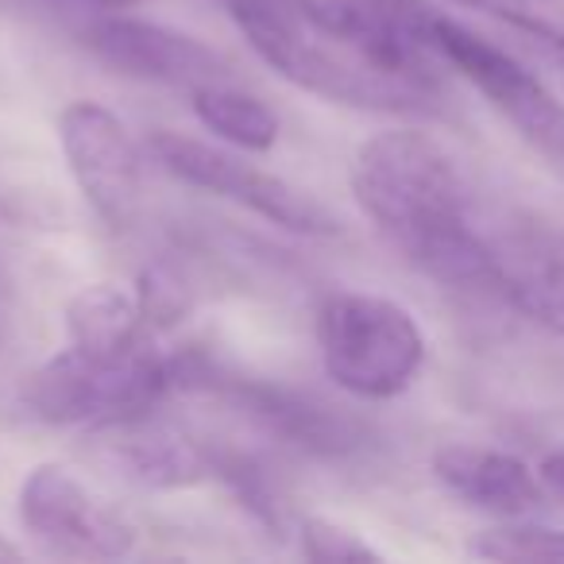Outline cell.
<instances>
[{
    "label": "cell",
    "instance_id": "cell-21",
    "mask_svg": "<svg viewBox=\"0 0 564 564\" xmlns=\"http://www.w3.org/2000/svg\"><path fill=\"white\" fill-rule=\"evenodd\" d=\"M135 294H140L143 317H148V322H159V325L178 322V317L189 310V286L182 282V274L166 263L151 267V271L143 274L140 291Z\"/></svg>",
    "mask_w": 564,
    "mask_h": 564
},
{
    "label": "cell",
    "instance_id": "cell-18",
    "mask_svg": "<svg viewBox=\"0 0 564 564\" xmlns=\"http://www.w3.org/2000/svg\"><path fill=\"white\" fill-rule=\"evenodd\" d=\"M217 479H225V484L232 487L240 507H248L267 530H274V533L286 530V499H282V491H279V479H274L256 456L217 448Z\"/></svg>",
    "mask_w": 564,
    "mask_h": 564
},
{
    "label": "cell",
    "instance_id": "cell-16",
    "mask_svg": "<svg viewBox=\"0 0 564 564\" xmlns=\"http://www.w3.org/2000/svg\"><path fill=\"white\" fill-rule=\"evenodd\" d=\"M189 97H194V117L232 148L271 151L279 143V117L259 97L236 89L232 82H217Z\"/></svg>",
    "mask_w": 564,
    "mask_h": 564
},
{
    "label": "cell",
    "instance_id": "cell-2",
    "mask_svg": "<svg viewBox=\"0 0 564 564\" xmlns=\"http://www.w3.org/2000/svg\"><path fill=\"white\" fill-rule=\"evenodd\" d=\"M317 345L333 383L368 402L402 394L425 364V337L414 314L360 291H337L322 302Z\"/></svg>",
    "mask_w": 564,
    "mask_h": 564
},
{
    "label": "cell",
    "instance_id": "cell-25",
    "mask_svg": "<svg viewBox=\"0 0 564 564\" xmlns=\"http://www.w3.org/2000/svg\"><path fill=\"white\" fill-rule=\"evenodd\" d=\"M0 314H4V279H0Z\"/></svg>",
    "mask_w": 564,
    "mask_h": 564
},
{
    "label": "cell",
    "instance_id": "cell-15",
    "mask_svg": "<svg viewBox=\"0 0 564 564\" xmlns=\"http://www.w3.org/2000/svg\"><path fill=\"white\" fill-rule=\"evenodd\" d=\"M220 4L251 43V51L282 78L317 35L310 0H220Z\"/></svg>",
    "mask_w": 564,
    "mask_h": 564
},
{
    "label": "cell",
    "instance_id": "cell-3",
    "mask_svg": "<svg viewBox=\"0 0 564 564\" xmlns=\"http://www.w3.org/2000/svg\"><path fill=\"white\" fill-rule=\"evenodd\" d=\"M171 387V356L135 345L124 356H89L66 345L28 376L24 402L51 425H117L151 414Z\"/></svg>",
    "mask_w": 564,
    "mask_h": 564
},
{
    "label": "cell",
    "instance_id": "cell-12",
    "mask_svg": "<svg viewBox=\"0 0 564 564\" xmlns=\"http://www.w3.org/2000/svg\"><path fill=\"white\" fill-rule=\"evenodd\" d=\"M105 433H112L105 441V460L135 487L178 491V487H194L217 476V448H205L202 441L171 425L148 422V414L105 425Z\"/></svg>",
    "mask_w": 564,
    "mask_h": 564
},
{
    "label": "cell",
    "instance_id": "cell-8",
    "mask_svg": "<svg viewBox=\"0 0 564 564\" xmlns=\"http://www.w3.org/2000/svg\"><path fill=\"white\" fill-rule=\"evenodd\" d=\"M20 522L35 541L63 556L117 561L135 545V525L117 507L97 499L63 464H40L24 476Z\"/></svg>",
    "mask_w": 564,
    "mask_h": 564
},
{
    "label": "cell",
    "instance_id": "cell-10",
    "mask_svg": "<svg viewBox=\"0 0 564 564\" xmlns=\"http://www.w3.org/2000/svg\"><path fill=\"white\" fill-rule=\"evenodd\" d=\"M58 143L82 197L109 228H128L140 213V151L117 112L97 101H74L58 117Z\"/></svg>",
    "mask_w": 564,
    "mask_h": 564
},
{
    "label": "cell",
    "instance_id": "cell-6",
    "mask_svg": "<svg viewBox=\"0 0 564 564\" xmlns=\"http://www.w3.org/2000/svg\"><path fill=\"white\" fill-rule=\"evenodd\" d=\"M151 155H155V163L166 174H174L186 186H197L205 194H217L232 205H243L248 213H256V217L271 220L279 228H291V232L302 236L340 232V220L314 194L279 178V174L243 163L232 151H220L213 143L189 140V135L163 128V132L151 135Z\"/></svg>",
    "mask_w": 564,
    "mask_h": 564
},
{
    "label": "cell",
    "instance_id": "cell-7",
    "mask_svg": "<svg viewBox=\"0 0 564 564\" xmlns=\"http://www.w3.org/2000/svg\"><path fill=\"white\" fill-rule=\"evenodd\" d=\"M333 35L360 51L383 74L441 97L445 58L433 47V17L425 0H310Z\"/></svg>",
    "mask_w": 564,
    "mask_h": 564
},
{
    "label": "cell",
    "instance_id": "cell-13",
    "mask_svg": "<svg viewBox=\"0 0 564 564\" xmlns=\"http://www.w3.org/2000/svg\"><path fill=\"white\" fill-rule=\"evenodd\" d=\"M433 476L460 502L495 518H525L545 502V484L518 456L484 445H445L433 456Z\"/></svg>",
    "mask_w": 564,
    "mask_h": 564
},
{
    "label": "cell",
    "instance_id": "cell-22",
    "mask_svg": "<svg viewBox=\"0 0 564 564\" xmlns=\"http://www.w3.org/2000/svg\"><path fill=\"white\" fill-rule=\"evenodd\" d=\"M538 476H541V484H545L549 491L561 495V499H564V448H553V453L541 456Z\"/></svg>",
    "mask_w": 564,
    "mask_h": 564
},
{
    "label": "cell",
    "instance_id": "cell-1",
    "mask_svg": "<svg viewBox=\"0 0 564 564\" xmlns=\"http://www.w3.org/2000/svg\"><path fill=\"white\" fill-rule=\"evenodd\" d=\"M352 194L379 232L430 279L491 294V220L460 163L430 132L399 128L360 143Z\"/></svg>",
    "mask_w": 564,
    "mask_h": 564
},
{
    "label": "cell",
    "instance_id": "cell-24",
    "mask_svg": "<svg viewBox=\"0 0 564 564\" xmlns=\"http://www.w3.org/2000/svg\"><path fill=\"white\" fill-rule=\"evenodd\" d=\"M82 4H97V9H132L140 0H82Z\"/></svg>",
    "mask_w": 564,
    "mask_h": 564
},
{
    "label": "cell",
    "instance_id": "cell-14",
    "mask_svg": "<svg viewBox=\"0 0 564 564\" xmlns=\"http://www.w3.org/2000/svg\"><path fill=\"white\" fill-rule=\"evenodd\" d=\"M143 322L148 317H143L140 294L124 291L117 282H94L66 306V337L89 356H124L143 340Z\"/></svg>",
    "mask_w": 564,
    "mask_h": 564
},
{
    "label": "cell",
    "instance_id": "cell-11",
    "mask_svg": "<svg viewBox=\"0 0 564 564\" xmlns=\"http://www.w3.org/2000/svg\"><path fill=\"white\" fill-rule=\"evenodd\" d=\"M491 294L564 337V240L530 217L491 220Z\"/></svg>",
    "mask_w": 564,
    "mask_h": 564
},
{
    "label": "cell",
    "instance_id": "cell-5",
    "mask_svg": "<svg viewBox=\"0 0 564 564\" xmlns=\"http://www.w3.org/2000/svg\"><path fill=\"white\" fill-rule=\"evenodd\" d=\"M433 47L533 151L564 171V105L530 66L445 12L433 17Z\"/></svg>",
    "mask_w": 564,
    "mask_h": 564
},
{
    "label": "cell",
    "instance_id": "cell-17",
    "mask_svg": "<svg viewBox=\"0 0 564 564\" xmlns=\"http://www.w3.org/2000/svg\"><path fill=\"white\" fill-rule=\"evenodd\" d=\"M468 553L499 564H564V530L507 518L502 525L476 533Z\"/></svg>",
    "mask_w": 564,
    "mask_h": 564
},
{
    "label": "cell",
    "instance_id": "cell-20",
    "mask_svg": "<svg viewBox=\"0 0 564 564\" xmlns=\"http://www.w3.org/2000/svg\"><path fill=\"white\" fill-rule=\"evenodd\" d=\"M464 4H476V9L507 20L518 32H530L533 40H541L564 58V17H556L553 9H545L538 0H464Z\"/></svg>",
    "mask_w": 564,
    "mask_h": 564
},
{
    "label": "cell",
    "instance_id": "cell-9",
    "mask_svg": "<svg viewBox=\"0 0 564 564\" xmlns=\"http://www.w3.org/2000/svg\"><path fill=\"white\" fill-rule=\"evenodd\" d=\"M82 43L101 66L135 82H155V86L186 89V94L232 82V66L220 51L155 20L124 17V12L97 17L86 24Z\"/></svg>",
    "mask_w": 564,
    "mask_h": 564
},
{
    "label": "cell",
    "instance_id": "cell-23",
    "mask_svg": "<svg viewBox=\"0 0 564 564\" xmlns=\"http://www.w3.org/2000/svg\"><path fill=\"white\" fill-rule=\"evenodd\" d=\"M20 556H24V553H20V545H12V541L0 533V564H4V561H20Z\"/></svg>",
    "mask_w": 564,
    "mask_h": 564
},
{
    "label": "cell",
    "instance_id": "cell-4",
    "mask_svg": "<svg viewBox=\"0 0 564 564\" xmlns=\"http://www.w3.org/2000/svg\"><path fill=\"white\" fill-rule=\"evenodd\" d=\"M171 387L228 402L240 414H248L259 430L279 437L282 445L317 456V460H348L368 448V430L352 414L329 406L317 394L299 391V387L228 368L202 348L171 356Z\"/></svg>",
    "mask_w": 564,
    "mask_h": 564
},
{
    "label": "cell",
    "instance_id": "cell-19",
    "mask_svg": "<svg viewBox=\"0 0 564 564\" xmlns=\"http://www.w3.org/2000/svg\"><path fill=\"white\" fill-rule=\"evenodd\" d=\"M299 541L306 561L314 564H356V561H383L371 541H364L356 530L340 522H329V518H306L299 525Z\"/></svg>",
    "mask_w": 564,
    "mask_h": 564
}]
</instances>
